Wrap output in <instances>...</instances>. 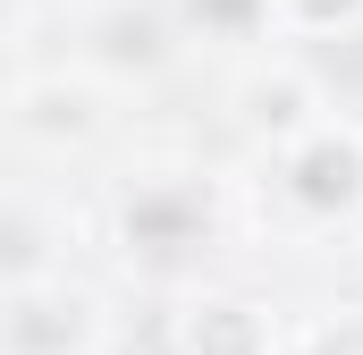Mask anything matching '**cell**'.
Returning a JSON list of instances; mask_svg holds the SVG:
<instances>
[{
  "instance_id": "11",
  "label": "cell",
  "mask_w": 363,
  "mask_h": 355,
  "mask_svg": "<svg viewBox=\"0 0 363 355\" xmlns=\"http://www.w3.org/2000/svg\"><path fill=\"white\" fill-rule=\"evenodd\" d=\"M60 355H85V347H60Z\"/></svg>"
},
{
  "instance_id": "6",
  "label": "cell",
  "mask_w": 363,
  "mask_h": 355,
  "mask_svg": "<svg viewBox=\"0 0 363 355\" xmlns=\"http://www.w3.org/2000/svg\"><path fill=\"white\" fill-rule=\"evenodd\" d=\"M43 279H51L43 229H34L17 203H0V305H9V296H26V288H43Z\"/></svg>"
},
{
  "instance_id": "9",
  "label": "cell",
  "mask_w": 363,
  "mask_h": 355,
  "mask_svg": "<svg viewBox=\"0 0 363 355\" xmlns=\"http://www.w3.org/2000/svg\"><path fill=\"white\" fill-rule=\"evenodd\" d=\"M347 26H363V0H271V34H296V43L347 34Z\"/></svg>"
},
{
  "instance_id": "5",
  "label": "cell",
  "mask_w": 363,
  "mask_h": 355,
  "mask_svg": "<svg viewBox=\"0 0 363 355\" xmlns=\"http://www.w3.org/2000/svg\"><path fill=\"white\" fill-rule=\"evenodd\" d=\"M17 127H26V136H43V144H85L93 127H101V102H93V85L43 77V85L17 93Z\"/></svg>"
},
{
  "instance_id": "8",
  "label": "cell",
  "mask_w": 363,
  "mask_h": 355,
  "mask_svg": "<svg viewBox=\"0 0 363 355\" xmlns=\"http://www.w3.org/2000/svg\"><path fill=\"white\" fill-rule=\"evenodd\" d=\"M101 60H110V68H161V60H169L161 17H144V9H110V17H101Z\"/></svg>"
},
{
  "instance_id": "2",
  "label": "cell",
  "mask_w": 363,
  "mask_h": 355,
  "mask_svg": "<svg viewBox=\"0 0 363 355\" xmlns=\"http://www.w3.org/2000/svg\"><path fill=\"white\" fill-rule=\"evenodd\" d=\"M211 237V195L194 178H144L127 203H118V246L144 254V263H178Z\"/></svg>"
},
{
  "instance_id": "4",
  "label": "cell",
  "mask_w": 363,
  "mask_h": 355,
  "mask_svg": "<svg viewBox=\"0 0 363 355\" xmlns=\"http://www.w3.org/2000/svg\"><path fill=\"white\" fill-rule=\"evenodd\" d=\"M313 119H321V85H313L304 68H287V60L262 68V77L245 85V127H254V136H271V144H287V136H296V127H313Z\"/></svg>"
},
{
  "instance_id": "10",
  "label": "cell",
  "mask_w": 363,
  "mask_h": 355,
  "mask_svg": "<svg viewBox=\"0 0 363 355\" xmlns=\"http://www.w3.org/2000/svg\"><path fill=\"white\" fill-rule=\"evenodd\" d=\"M313 355H363V313H347V322H330V330L313 339Z\"/></svg>"
},
{
  "instance_id": "1",
  "label": "cell",
  "mask_w": 363,
  "mask_h": 355,
  "mask_svg": "<svg viewBox=\"0 0 363 355\" xmlns=\"http://www.w3.org/2000/svg\"><path fill=\"white\" fill-rule=\"evenodd\" d=\"M279 203L304 229H347L363 220V127L355 119H313L279 144Z\"/></svg>"
},
{
  "instance_id": "3",
  "label": "cell",
  "mask_w": 363,
  "mask_h": 355,
  "mask_svg": "<svg viewBox=\"0 0 363 355\" xmlns=\"http://www.w3.org/2000/svg\"><path fill=\"white\" fill-rule=\"evenodd\" d=\"M178 355H279V313L262 296L203 288L178 313Z\"/></svg>"
},
{
  "instance_id": "7",
  "label": "cell",
  "mask_w": 363,
  "mask_h": 355,
  "mask_svg": "<svg viewBox=\"0 0 363 355\" xmlns=\"http://www.w3.org/2000/svg\"><path fill=\"white\" fill-rule=\"evenodd\" d=\"M178 17L203 43H262L271 34V0H178Z\"/></svg>"
}]
</instances>
